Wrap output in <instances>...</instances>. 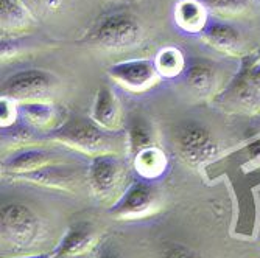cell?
<instances>
[{
    "instance_id": "obj_1",
    "label": "cell",
    "mask_w": 260,
    "mask_h": 258,
    "mask_svg": "<svg viewBox=\"0 0 260 258\" xmlns=\"http://www.w3.org/2000/svg\"><path fill=\"white\" fill-rule=\"evenodd\" d=\"M47 138L81 154L99 156H123L129 153L128 134L123 131H106L92 120H70L50 132Z\"/></svg>"
},
{
    "instance_id": "obj_2",
    "label": "cell",
    "mask_w": 260,
    "mask_h": 258,
    "mask_svg": "<svg viewBox=\"0 0 260 258\" xmlns=\"http://www.w3.org/2000/svg\"><path fill=\"white\" fill-rule=\"evenodd\" d=\"M92 195L102 204L114 205L129 187V170L123 156L93 157L87 170Z\"/></svg>"
},
{
    "instance_id": "obj_3",
    "label": "cell",
    "mask_w": 260,
    "mask_h": 258,
    "mask_svg": "<svg viewBox=\"0 0 260 258\" xmlns=\"http://www.w3.org/2000/svg\"><path fill=\"white\" fill-rule=\"evenodd\" d=\"M61 80L52 72L41 68L22 70L10 78H7L2 84V97L22 103L33 101H52L59 95Z\"/></svg>"
},
{
    "instance_id": "obj_4",
    "label": "cell",
    "mask_w": 260,
    "mask_h": 258,
    "mask_svg": "<svg viewBox=\"0 0 260 258\" xmlns=\"http://www.w3.org/2000/svg\"><path fill=\"white\" fill-rule=\"evenodd\" d=\"M44 237L41 219L23 204L2 207V249L27 250Z\"/></svg>"
},
{
    "instance_id": "obj_5",
    "label": "cell",
    "mask_w": 260,
    "mask_h": 258,
    "mask_svg": "<svg viewBox=\"0 0 260 258\" xmlns=\"http://www.w3.org/2000/svg\"><path fill=\"white\" fill-rule=\"evenodd\" d=\"M145 38L142 23L131 14L117 13L105 17L90 34V42L108 52L136 49Z\"/></svg>"
},
{
    "instance_id": "obj_6",
    "label": "cell",
    "mask_w": 260,
    "mask_h": 258,
    "mask_svg": "<svg viewBox=\"0 0 260 258\" xmlns=\"http://www.w3.org/2000/svg\"><path fill=\"white\" fill-rule=\"evenodd\" d=\"M160 207V189L153 180L142 177L129 183L122 198L109 208V213L115 219H140L156 215Z\"/></svg>"
},
{
    "instance_id": "obj_7",
    "label": "cell",
    "mask_w": 260,
    "mask_h": 258,
    "mask_svg": "<svg viewBox=\"0 0 260 258\" xmlns=\"http://www.w3.org/2000/svg\"><path fill=\"white\" fill-rule=\"evenodd\" d=\"M224 106L237 110L255 114L260 110V58L248 56L243 59V67L224 92L221 93Z\"/></svg>"
},
{
    "instance_id": "obj_8",
    "label": "cell",
    "mask_w": 260,
    "mask_h": 258,
    "mask_svg": "<svg viewBox=\"0 0 260 258\" xmlns=\"http://www.w3.org/2000/svg\"><path fill=\"white\" fill-rule=\"evenodd\" d=\"M175 142L181 157L192 167H200L217 153V143L210 132L195 122H185L176 128Z\"/></svg>"
},
{
    "instance_id": "obj_9",
    "label": "cell",
    "mask_w": 260,
    "mask_h": 258,
    "mask_svg": "<svg viewBox=\"0 0 260 258\" xmlns=\"http://www.w3.org/2000/svg\"><path fill=\"white\" fill-rule=\"evenodd\" d=\"M109 78L133 93H144L160 80L153 59H131L108 68Z\"/></svg>"
},
{
    "instance_id": "obj_10",
    "label": "cell",
    "mask_w": 260,
    "mask_h": 258,
    "mask_svg": "<svg viewBox=\"0 0 260 258\" xmlns=\"http://www.w3.org/2000/svg\"><path fill=\"white\" fill-rule=\"evenodd\" d=\"M25 182H31L36 185L49 187L55 190H67L74 192L84 183L86 179H89V173L84 174L83 170L75 168L74 165H64V163H53L45 168L36 170L28 174L16 176Z\"/></svg>"
},
{
    "instance_id": "obj_11",
    "label": "cell",
    "mask_w": 260,
    "mask_h": 258,
    "mask_svg": "<svg viewBox=\"0 0 260 258\" xmlns=\"http://www.w3.org/2000/svg\"><path fill=\"white\" fill-rule=\"evenodd\" d=\"M53 163H61V157L58 154L42 148L30 146L8 154V157L4 160V170L16 176H22L53 165Z\"/></svg>"
},
{
    "instance_id": "obj_12",
    "label": "cell",
    "mask_w": 260,
    "mask_h": 258,
    "mask_svg": "<svg viewBox=\"0 0 260 258\" xmlns=\"http://www.w3.org/2000/svg\"><path fill=\"white\" fill-rule=\"evenodd\" d=\"M201 39L214 50L228 56L243 55L246 45L242 33L224 22H214L207 25L201 33Z\"/></svg>"
},
{
    "instance_id": "obj_13",
    "label": "cell",
    "mask_w": 260,
    "mask_h": 258,
    "mask_svg": "<svg viewBox=\"0 0 260 258\" xmlns=\"http://www.w3.org/2000/svg\"><path fill=\"white\" fill-rule=\"evenodd\" d=\"M90 120L106 131H122L123 128L122 106L117 95L108 86H102L99 89L95 101H93Z\"/></svg>"
},
{
    "instance_id": "obj_14",
    "label": "cell",
    "mask_w": 260,
    "mask_h": 258,
    "mask_svg": "<svg viewBox=\"0 0 260 258\" xmlns=\"http://www.w3.org/2000/svg\"><path fill=\"white\" fill-rule=\"evenodd\" d=\"M36 17L20 0H0V28L2 36H17L36 25Z\"/></svg>"
},
{
    "instance_id": "obj_15",
    "label": "cell",
    "mask_w": 260,
    "mask_h": 258,
    "mask_svg": "<svg viewBox=\"0 0 260 258\" xmlns=\"http://www.w3.org/2000/svg\"><path fill=\"white\" fill-rule=\"evenodd\" d=\"M19 117L36 131L53 132L61 126V112L52 101H33L19 104Z\"/></svg>"
},
{
    "instance_id": "obj_16",
    "label": "cell",
    "mask_w": 260,
    "mask_h": 258,
    "mask_svg": "<svg viewBox=\"0 0 260 258\" xmlns=\"http://www.w3.org/2000/svg\"><path fill=\"white\" fill-rule=\"evenodd\" d=\"M95 243H97V235L92 226H89L87 223H78L67 230L66 237L56 247L55 253L56 256H64V258L84 255L93 247Z\"/></svg>"
},
{
    "instance_id": "obj_17",
    "label": "cell",
    "mask_w": 260,
    "mask_h": 258,
    "mask_svg": "<svg viewBox=\"0 0 260 258\" xmlns=\"http://www.w3.org/2000/svg\"><path fill=\"white\" fill-rule=\"evenodd\" d=\"M184 80L187 86L201 97L214 93L218 80V68L214 62L209 61H193L185 68Z\"/></svg>"
},
{
    "instance_id": "obj_18",
    "label": "cell",
    "mask_w": 260,
    "mask_h": 258,
    "mask_svg": "<svg viewBox=\"0 0 260 258\" xmlns=\"http://www.w3.org/2000/svg\"><path fill=\"white\" fill-rule=\"evenodd\" d=\"M207 13L201 0H179L175 7V22L185 33H203L207 27Z\"/></svg>"
},
{
    "instance_id": "obj_19",
    "label": "cell",
    "mask_w": 260,
    "mask_h": 258,
    "mask_svg": "<svg viewBox=\"0 0 260 258\" xmlns=\"http://www.w3.org/2000/svg\"><path fill=\"white\" fill-rule=\"evenodd\" d=\"M133 163L137 174L150 180L160 177L167 170V157L157 146H150L137 153L133 157Z\"/></svg>"
},
{
    "instance_id": "obj_20",
    "label": "cell",
    "mask_w": 260,
    "mask_h": 258,
    "mask_svg": "<svg viewBox=\"0 0 260 258\" xmlns=\"http://www.w3.org/2000/svg\"><path fill=\"white\" fill-rule=\"evenodd\" d=\"M36 129L31 128L28 123H14L8 128H2V150L5 151H19L30 146H36L38 142Z\"/></svg>"
},
{
    "instance_id": "obj_21",
    "label": "cell",
    "mask_w": 260,
    "mask_h": 258,
    "mask_svg": "<svg viewBox=\"0 0 260 258\" xmlns=\"http://www.w3.org/2000/svg\"><path fill=\"white\" fill-rule=\"evenodd\" d=\"M153 61L160 78L173 80L185 72V58L176 47H164L156 53Z\"/></svg>"
},
{
    "instance_id": "obj_22",
    "label": "cell",
    "mask_w": 260,
    "mask_h": 258,
    "mask_svg": "<svg viewBox=\"0 0 260 258\" xmlns=\"http://www.w3.org/2000/svg\"><path fill=\"white\" fill-rule=\"evenodd\" d=\"M207 11L215 16L226 19H237L249 14L251 2L249 0H201Z\"/></svg>"
},
{
    "instance_id": "obj_23",
    "label": "cell",
    "mask_w": 260,
    "mask_h": 258,
    "mask_svg": "<svg viewBox=\"0 0 260 258\" xmlns=\"http://www.w3.org/2000/svg\"><path fill=\"white\" fill-rule=\"evenodd\" d=\"M128 145H129V153L133 154V157L144 151L150 146H154L153 143V131L148 126L147 122H144L142 119H136L128 129Z\"/></svg>"
},
{
    "instance_id": "obj_24",
    "label": "cell",
    "mask_w": 260,
    "mask_h": 258,
    "mask_svg": "<svg viewBox=\"0 0 260 258\" xmlns=\"http://www.w3.org/2000/svg\"><path fill=\"white\" fill-rule=\"evenodd\" d=\"M20 2L30 10L36 19L55 14L62 7V0H20Z\"/></svg>"
},
{
    "instance_id": "obj_25",
    "label": "cell",
    "mask_w": 260,
    "mask_h": 258,
    "mask_svg": "<svg viewBox=\"0 0 260 258\" xmlns=\"http://www.w3.org/2000/svg\"><path fill=\"white\" fill-rule=\"evenodd\" d=\"M0 115H2V128L14 125L19 117V104L10 98L2 97V100H0Z\"/></svg>"
},
{
    "instance_id": "obj_26",
    "label": "cell",
    "mask_w": 260,
    "mask_h": 258,
    "mask_svg": "<svg viewBox=\"0 0 260 258\" xmlns=\"http://www.w3.org/2000/svg\"><path fill=\"white\" fill-rule=\"evenodd\" d=\"M160 258H203L198 252L188 249L182 244H170L164 249Z\"/></svg>"
},
{
    "instance_id": "obj_27",
    "label": "cell",
    "mask_w": 260,
    "mask_h": 258,
    "mask_svg": "<svg viewBox=\"0 0 260 258\" xmlns=\"http://www.w3.org/2000/svg\"><path fill=\"white\" fill-rule=\"evenodd\" d=\"M14 258H56V253H36V255H22V256H14Z\"/></svg>"
},
{
    "instance_id": "obj_28",
    "label": "cell",
    "mask_w": 260,
    "mask_h": 258,
    "mask_svg": "<svg viewBox=\"0 0 260 258\" xmlns=\"http://www.w3.org/2000/svg\"><path fill=\"white\" fill-rule=\"evenodd\" d=\"M103 258H120L119 255H114V253H111V255H105Z\"/></svg>"
},
{
    "instance_id": "obj_29",
    "label": "cell",
    "mask_w": 260,
    "mask_h": 258,
    "mask_svg": "<svg viewBox=\"0 0 260 258\" xmlns=\"http://www.w3.org/2000/svg\"><path fill=\"white\" fill-rule=\"evenodd\" d=\"M257 56H258V58H260V50H258V53H257Z\"/></svg>"
}]
</instances>
